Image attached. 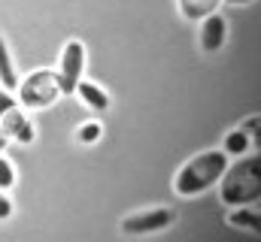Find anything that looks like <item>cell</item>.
Wrapping results in <instances>:
<instances>
[{
    "label": "cell",
    "mask_w": 261,
    "mask_h": 242,
    "mask_svg": "<svg viewBox=\"0 0 261 242\" xmlns=\"http://www.w3.org/2000/svg\"><path fill=\"white\" fill-rule=\"evenodd\" d=\"M6 142H9V139H6V133L0 130V155H3V148H6Z\"/></svg>",
    "instance_id": "cell-17"
},
{
    "label": "cell",
    "mask_w": 261,
    "mask_h": 242,
    "mask_svg": "<svg viewBox=\"0 0 261 242\" xmlns=\"http://www.w3.org/2000/svg\"><path fill=\"white\" fill-rule=\"evenodd\" d=\"M6 218H12V200L6 191H0V221H6Z\"/></svg>",
    "instance_id": "cell-15"
},
{
    "label": "cell",
    "mask_w": 261,
    "mask_h": 242,
    "mask_svg": "<svg viewBox=\"0 0 261 242\" xmlns=\"http://www.w3.org/2000/svg\"><path fill=\"white\" fill-rule=\"evenodd\" d=\"M0 88H6L12 94L18 88V73H15V64H12V55H9V46H6L3 34H0Z\"/></svg>",
    "instance_id": "cell-12"
},
{
    "label": "cell",
    "mask_w": 261,
    "mask_h": 242,
    "mask_svg": "<svg viewBox=\"0 0 261 242\" xmlns=\"http://www.w3.org/2000/svg\"><path fill=\"white\" fill-rule=\"evenodd\" d=\"M61 97H64V91L58 85V76H55V70H46V67L18 79V88H15V103L21 109H31V112L52 109Z\"/></svg>",
    "instance_id": "cell-3"
},
{
    "label": "cell",
    "mask_w": 261,
    "mask_h": 242,
    "mask_svg": "<svg viewBox=\"0 0 261 242\" xmlns=\"http://www.w3.org/2000/svg\"><path fill=\"white\" fill-rule=\"evenodd\" d=\"M12 106H18V103H15V94L6 91V88H0V115H3L6 109H12Z\"/></svg>",
    "instance_id": "cell-16"
},
{
    "label": "cell",
    "mask_w": 261,
    "mask_h": 242,
    "mask_svg": "<svg viewBox=\"0 0 261 242\" xmlns=\"http://www.w3.org/2000/svg\"><path fill=\"white\" fill-rule=\"evenodd\" d=\"M225 3H234V6H243V3H255V0H225Z\"/></svg>",
    "instance_id": "cell-18"
},
{
    "label": "cell",
    "mask_w": 261,
    "mask_h": 242,
    "mask_svg": "<svg viewBox=\"0 0 261 242\" xmlns=\"http://www.w3.org/2000/svg\"><path fill=\"white\" fill-rule=\"evenodd\" d=\"M225 221L231 227H237V230H252V233L261 230V212L255 206H231V212H228Z\"/></svg>",
    "instance_id": "cell-10"
},
{
    "label": "cell",
    "mask_w": 261,
    "mask_h": 242,
    "mask_svg": "<svg viewBox=\"0 0 261 242\" xmlns=\"http://www.w3.org/2000/svg\"><path fill=\"white\" fill-rule=\"evenodd\" d=\"M246 121H249V124H243V127H237V130H231V133L225 136L222 152H225L228 158H240V155L249 152V145H255V136H249V130L258 133V115H252V118H246Z\"/></svg>",
    "instance_id": "cell-8"
},
{
    "label": "cell",
    "mask_w": 261,
    "mask_h": 242,
    "mask_svg": "<svg viewBox=\"0 0 261 242\" xmlns=\"http://www.w3.org/2000/svg\"><path fill=\"white\" fill-rule=\"evenodd\" d=\"M228 155L222 148H206V152H197L192 155L173 176V191L179 197H200L206 194L210 188H216L222 173L228 170Z\"/></svg>",
    "instance_id": "cell-2"
},
{
    "label": "cell",
    "mask_w": 261,
    "mask_h": 242,
    "mask_svg": "<svg viewBox=\"0 0 261 242\" xmlns=\"http://www.w3.org/2000/svg\"><path fill=\"white\" fill-rule=\"evenodd\" d=\"M176 224V212L167 209V206H152V209H140V212H130L122 218L119 230L125 236H152V233H161V230H170Z\"/></svg>",
    "instance_id": "cell-4"
},
{
    "label": "cell",
    "mask_w": 261,
    "mask_h": 242,
    "mask_svg": "<svg viewBox=\"0 0 261 242\" xmlns=\"http://www.w3.org/2000/svg\"><path fill=\"white\" fill-rule=\"evenodd\" d=\"M73 94H79V100H82L91 112H107V109L113 106L110 91H107V88H100L97 82H88V79H79V85H76V91H73Z\"/></svg>",
    "instance_id": "cell-9"
},
{
    "label": "cell",
    "mask_w": 261,
    "mask_h": 242,
    "mask_svg": "<svg viewBox=\"0 0 261 242\" xmlns=\"http://www.w3.org/2000/svg\"><path fill=\"white\" fill-rule=\"evenodd\" d=\"M219 197L225 206H255L261 197V155L246 152L237 161H228V170L219 179Z\"/></svg>",
    "instance_id": "cell-1"
},
{
    "label": "cell",
    "mask_w": 261,
    "mask_h": 242,
    "mask_svg": "<svg viewBox=\"0 0 261 242\" xmlns=\"http://www.w3.org/2000/svg\"><path fill=\"white\" fill-rule=\"evenodd\" d=\"M103 136V124L100 121H85V124H79V130H76V142L79 145H94L97 139Z\"/></svg>",
    "instance_id": "cell-13"
},
{
    "label": "cell",
    "mask_w": 261,
    "mask_h": 242,
    "mask_svg": "<svg viewBox=\"0 0 261 242\" xmlns=\"http://www.w3.org/2000/svg\"><path fill=\"white\" fill-rule=\"evenodd\" d=\"M197 24H200V52L216 55L219 49H225V43H228V18L219 9L210 12L206 18H200Z\"/></svg>",
    "instance_id": "cell-7"
},
{
    "label": "cell",
    "mask_w": 261,
    "mask_h": 242,
    "mask_svg": "<svg viewBox=\"0 0 261 242\" xmlns=\"http://www.w3.org/2000/svg\"><path fill=\"white\" fill-rule=\"evenodd\" d=\"M0 130L6 133L9 142H18V145H34V139H37V127L24 115L21 106H12L0 115Z\"/></svg>",
    "instance_id": "cell-6"
},
{
    "label": "cell",
    "mask_w": 261,
    "mask_h": 242,
    "mask_svg": "<svg viewBox=\"0 0 261 242\" xmlns=\"http://www.w3.org/2000/svg\"><path fill=\"white\" fill-rule=\"evenodd\" d=\"M15 179H18V176H15L12 161H9L6 155H0V191H6V194H9V191L15 188Z\"/></svg>",
    "instance_id": "cell-14"
},
{
    "label": "cell",
    "mask_w": 261,
    "mask_h": 242,
    "mask_svg": "<svg viewBox=\"0 0 261 242\" xmlns=\"http://www.w3.org/2000/svg\"><path fill=\"white\" fill-rule=\"evenodd\" d=\"M55 76H58V85H61L64 97L76 91L79 79L85 76V43H82V40H67V43H64Z\"/></svg>",
    "instance_id": "cell-5"
},
{
    "label": "cell",
    "mask_w": 261,
    "mask_h": 242,
    "mask_svg": "<svg viewBox=\"0 0 261 242\" xmlns=\"http://www.w3.org/2000/svg\"><path fill=\"white\" fill-rule=\"evenodd\" d=\"M176 6H179V15L186 18V21H200V18H206L210 12H216L219 6H222V0H176Z\"/></svg>",
    "instance_id": "cell-11"
}]
</instances>
